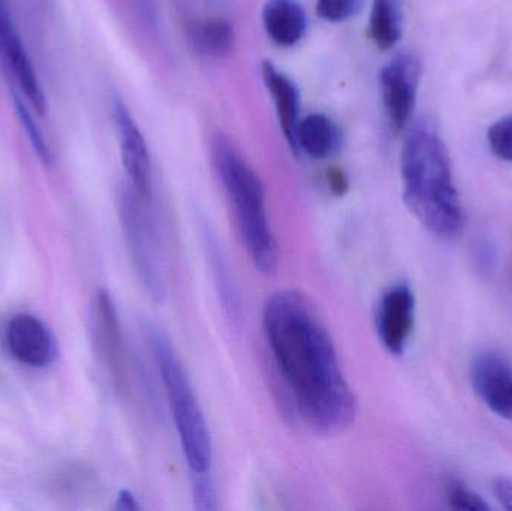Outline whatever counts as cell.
Here are the masks:
<instances>
[{
  "mask_svg": "<svg viewBox=\"0 0 512 511\" xmlns=\"http://www.w3.org/2000/svg\"><path fill=\"white\" fill-rule=\"evenodd\" d=\"M262 24L271 41L292 47L306 33L307 15L297 0H267L262 9Z\"/></svg>",
  "mask_w": 512,
  "mask_h": 511,
  "instance_id": "14",
  "label": "cell"
},
{
  "mask_svg": "<svg viewBox=\"0 0 512 511\" xmlns=\"http://www.w3.org/2000/svg\"><path fill=\"white\" fill-rule=\"evenodd\" d=\"M206 249L207 254H209L210 263H212L216 287H218L219 296L222 297L225 311L228 312L230 318L237 321L240 314L239 297H237L236 288H234L233 281H231L230 270H228L221 251H219L218 242H216L215 237H209V234L206 236Z\"/></svg>",
  "mask_w": 512,
  "mask_h": 511,
  "instance_id": "18",
  "label": "cell"
},
{
  "mask_svg": "<svg viewBox=\"0 0 512 511\" xmlns=\"http://www.w3.org/2000/svg\"><path fill=\"white\" fill-rule=\"evenodd\" d=\"M147 341L152 348L165 395L176 422L183 456L192 476L210 473L213 464L212 437L203 411L195 396L188 372L170 339L158 329H147Z\"/></svg>",
  "mask_w": 512,
  "mask_h": 511,
  "instance_id": "4",
  "label": "cell"
},
{
  "mask_svg": "<svg viewBox=\"0 0 512 511\" xmlns=\"http://www.w3.org/2000/svg\"><path fill=\"white\" fill-rule=\"evenodd\" d=\"M134 3L143 23L150 29H155L158 24V6L155 0H134Z\"/></svg>",
  "mask_w": 512,
  "mask_h": 511,
  "instance_id": "25",
  "label": "cell"
},
{
  "mask_svg": "<svg viewBox=\"0 0 512 511\" xmlns=\"http://www.w3.org/2000/svg\"><path fill=\"white\" fill-rule=\"evenodd\" d=\"M448 503L453 509L457 510H469V511H489L490 506L483 500V498L478 497L475 492L469 491L465 486L451 485V488L448 489Z\"/></svg>",
  "mask_w": 512,
  "mask_h": 511,
  "instance_id": "23",
  "label": "cell"
},
{
  "mask_svg": "<svg viewBox=\"0 0 512 511\" xmlns=\"http://www.w3.org/2000/svg\"><path fill=\"white\" fill-rule=\"evenodd\" d=\"M12 102H14L15 113H17L18 120H20L21 126L24 128V132H26L27 138H29L36 156H38L42 165L50 167L51 162H53V156H51L50 147H48L47 141H45L38 123L35 122L32 113L27 110L26 105L21 101L20 96L14 95Z\"/></svg>",
  "mask_w": 512,
  "mask_h": 511,
  "instance_id": "19",
  "label": "cell"
},
{
  "mask_svg": "<svg viewBox=\"0 0 512 511\" xmlns=\"http://www.w3.org/2000/svg\"><path fill=\"white\" fill-rule=\"evenodd\" d=\"M369 33L376 47L393 48L402 38V0H373Z\"/></svg>",
  "mask_w": 512,
  "mask_h": 511,
  "instance_id": "16",
  "label": "cell"
},
{
  "mask_svg": "<svg viewBox=\"0 0 512 511\" xmlns=\"http://www.w3.org/2000/svg\"><path fill=\"white\" fill-rule=\"evenodd\" d=\"M493 492L505 509L512 511V480L499 477L493 482Z\"/></svg>",
  "mask_w": 512,
  "mask_h": 511,
  "instance_id": "26",
  "label": "cell"
},
{
  "mask_svg": "<svg viewBox=\"0 0 512 511\" xmlns=\"http://www.w3.org/2000/svg\"><path fill=\"white\" fill-rule=\"evenodd\" d=\"M6 345L24 365L44 368L56 359V342L41 320L29 314L17 315L6 327Z\"/></svg>",
  "mask_w": 512,
  "mask_h": 511,
  "instance_id": "9",
  "label": "cell"
},
{
  "mask_svg": "<svg viewBox=\"0 0 512 511\" xmlns=\"http://www.w3.org/2000/svg\"><path fill=\"white\" fill-rule=\"evenodd\" d=\"M113 117L119 135L120 155L129 182L140 197L149 200L152 195V167L146 140L125 102L119 98L113 102Z\"/></svg>",
  "mask_w": 512,
  "mask_h": 511,
  "instance_id": "8",
  "label": "cell"
},
{
  "mask_svg": "<svg viewBox=\"0 0 512 511\" xmlns=\"http://www.w3.org/2000/svg\"><path fill=\"white\" fill-rule=\"evenodd\" d=\"M472 384L484 404L512 422V366L496 354H483L472 365Z\"/></svg>",
  "mask_w": 512,
  "mask_h": 511,
  "instance_id": "10",
  "label": "cell"
},
{
  "mask_svg": "<svg viewBox=\"0 0 512 511\" xmlns=\"http://www.w3.org/2000/svg\"><path fill=\"white\" fill-rule=\"evenodd\" d=\"M262 329L304 425L324 437L348 429L357 416V398L310 297L291 288L271 294L262 309Z\"/></svg>",
  "mask_w": 512,
  "mask_h": 511,
  "instance_id": "1",
  "label": "cell"
},
{
  "mask_svg": "<svg viewBox=\"0 0 512 511\" xmlns=\"http://www.w3.org/2000/svg\"><path fill=\"white\" fill-rule=\"evenodd\" d=\"M361 0H316V14L330 23H342L360 9Z\"/></svg>",
  "mask_w": 512,
  "mask_h": 511,
  "instance_id": "21",
  "label": "cell"
},
{
  "mask_svg": "<svg viewBox=\"0 0 512 511\" xmlns=\"http://www.w3.org/2000/svg\"><path fill=\"white\" fill-rule=\"evenodd\" d=\"M96 330H98L99 347L105 365L111 377L116 381L117 389L125 390L128 384L126 369L125 344L116 306L107 290H99L95 300Z\"/></svg>",
  "mask_w": 512,
  "mask_h": 511,
  "instance_id": "11",
  "label": "cell"
},
{
  "mask_svg": "<svg viewBox=\"0 0 512 511\" xmlns=\"http://www.w3.org/2000/svg\"><path fill=\"white\" fill-rule=\"evenodd\" d=\"M420 77V59L412 53L397 54L382 68L379 75L385 113L396 134L402 132L411 122Z\"/></svg>",
  "mask_w": 512,
  "mask_h": 511,
  "instance_id": "6",
  "label": "cell"
},
{
  "mask_svg": "<svg viewBox=\"0 0 512 511\" xmlns=\"http://www.w3.org/2000/svg\"><path fill=\"white\" fill-rule=\"evenodd\" d=\"M0 59L14 75L15 81L23 90L30 107L39 116H44L47 113V99H45L44 92H42L41 83H39L32 62H30L26 50H24L23 42H21L15 29L11 30L0 44Z\"/></svg>",
  "mask_w": 512,
  "mask_h": 511,
  "instance_id": "13",
  "label": "cell"
},
{
  "mask_svg": "<svg viewBox=\"0 0 512 511\" xmlns=\"http://www.w3.org/2000/svg\"><path fill=\"white\" fill-rule=\"evenodd\" d=\"M415 296L406 284L385 291L376 309L379 341L393 356H402L414 329Z\"/></svg>",
  "mask_w": 512,
  "mask_h": 511,
  "instance_id": "7",
  "label": "cell"
},
{
  "mask_svg": "<svg viewBox=\"0 0 512 511\" xmlns=\"http://www.w3.org/2000/svg\"><path fill=\"white\" fill-rule=\"evenodd\" d=\"M192 494H194L195 507L198 510H215L216 491L210 473L195 474L192 476Z\"/></svg>",
  "mask_w": 512,
  "mask_h": 511,
  "instance_id": "22",
  "label": "cell"
},
{
  "mask_svg": "<svg viewBox=\"0 0 512 511\" xmlns=\"http://www.w3.org/2000/svg\"><path fill=\"white\" fill-rule=\"evenodd\" d=\"M327 183L330 186V191L333 192L336 197H342L348 192L349 182L346 177L345 171L342 168L331 167L327 171Z\"/></svg>",
  "mask_w": 512,
  "mask_h": 511,
  "instance_id": "24",
  "label": "cell"
},
{
  "mask_svg": "<svg viewBox=\"0 0 512 511\" xmlns=\"http://www.w3.org/2000/svg\"><path fill=\"white\" fill-rule=\"evenodd\" d=\"M262 78L270 92L276 107L277 120L283 135L291 147L292 153L297 155L295 149V135L300 123V93L291 78L280 72L270 60H264L261 66Z\"/></svg>",
  "mask_w": 512,
  "mask_h": 511,
  "instance_id": "12",
  "label": "cell"
},
{
  "mask_svg": "<svg viewBox=\"0 0 512 511\" xmlns=\"http://www.w3.org/2000/svg\"><path fill=\"white\" fill-rule=\"evenodd\" d=\"M146 201L149 200L140 197L132 186L123 188L119 195V213L135 272L147 294L155 302H162L167 294L164 260L158 230L147 212Z\"/></svg>",
  "mask_w": 512,
  "mask_h": 511,
  "instance_id": "5",
  "label": "cell"
},
{
  "mask_svg": "<svg viewBox=\"0 0 512 511\" xmlns=\"http://www.w3.org/2000/svg\"><path fill=\"white\" fill-rule=\"evenodd\" d=\"M490 149L502 161L512 162V116L504 117L487 132Z\"/></svg>",
  "mask_w": 512,
  "mask_h": 511,
  "instance_id": "20",
  "label": "cell"
},
{
  "mask_svg": "<svg viewBox=\"0 0 512 511\" xmlns=\"http://www.w3.org/2000/svg\"><path fill=\"white\" fill-rule=\"evenodd\" d=\"M212 161L249 258L262 275H273L279 267V243L267 216L261 179L227 135L213 138Z\"/></svg>",
  "mask_w": 512,
  "mask_h": 511,
  "instance_id": "3",
  "label": "cell"
},
{
  "mask_svg": "<svg viewBox=\"0 0 512 511\" xmlns=\"http://www.w3.org/2000/svg\"><path fill=\"white\" fill-rule=\"evenodd\" d=\"M192 41L201 53L212 57H224L233 51L236 32L233 24L225 18H209L194 27Z\"/></svg>",
  "mask_w": 512,
  "mask_h": 511,
  "instance_id": "17",
  "label": "cell"
},
{
  "mask_svg": "<svg viewBox=\"0 0 512 511\" xmlns=\"http://www.w3.org/2000/svg\"><path fill=\"white\" fill-rule=\"evenodd\" d=\"M116 510L120 511H137L140 510L137 498L129 491H120L116 501Z\"/></svg>",
  "mask_w": 512,
  "mask_h": 511,
  "instance_id": "27",
  "label": "cell"
},
{
  "mask_svg": "<svg viewBox=\"0 0 512 511\" xmlns=\"http://www.w3.org/2000/svg\"><path fill=\"white\" fill-rule=\"evenodd\" d=\"M342 132L339 126L321 113L309 114L300 120L295 135L297 156L300 152L315 159H325L339 152Z\"/></svg>",
  "mask_w": 512,
  "mask_h": 511,
  "instance_id": "15",
  "label": "cell"
},
{
  "mask_svg": "<svg viewBox=\"0 0 512 511\" xmlns=\"http://www.w3.org/2000/svg\"><path fill=\"white\" fill-rule=\"evenodd\" d=\"M400 168L403 200L412 215L436 236L459 233L463 209L453 182L450 153L432 123L421 120L409 129Z\"/></svg>",
  "mask_w": 512,
  "mask_h": 511,
  "instance_id": "2",
  "label": "cell"
}]
</instances>
